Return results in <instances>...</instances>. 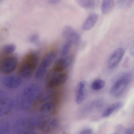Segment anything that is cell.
I'll list each match as a JSON object with an SVG mask.
<instances>
[{"mask_svg":"<svg viewBox=\"0 0 134 134\" xmlns=\"http://www.w3.org/2000/svg\"><path fill=\"white\" fill-rule=\"evenodd\" d=\"M38 58L33 53L26 54L23 59L19 65L18 73L20 77L29 79L32 75L38 65Z\"/></svg>","mask_w":134,"mask_h":134,"instance_id":"1","label":"cell"},{"mask_svg":"<svg viewBox=\"0 0 134 134\" xmlns=\"http://www.w3.org/2000/svg\"><path fill=\"white\" fill-rule=\"evenodd\" d=\"M132 78V74L130 72L123 73L118 76L110 90V94L116 97L121 96L126 90Z\"/></svg>","mask_w":134,"mask_h":134,"instance_id":"2","label":"cell"},{"mask_svg":"<svg viewBox=\"0 0 134 134\" xmlns=\"http://www.w3.org/2000/svg\"><path fill=\"white\" fill-rule=\"evenodd\" d=\"M68 74L63 72H56L52 70L49 74L47 86L49 88H53L59 86L66 81Z\"/></svg>","mask_w":134,"mask_h":134,"instance_id":"3","label":"cell"},{"mask_svg":"<svg viewBox=\"0 0 134 134\" xmlns=\"http://www.w3.org/2000/svg\"><path fill=\"white\" fill-rule=\"evenodd\" d=\"M18 64L17 58L9 56L3 58L0 62V71L8 74L12 73L15 69Z\"/></svg>","mask_w":134,"mask_h":134,"instance_id":"4","label":"cell"},{"mask_svg":"<svg viewBox=\"0 0 134 134\" xmlns=\"http://www.w3.org/2000/svg\"><path fill=\"white\" fill-rule=\"evenodd\" d=\"M62 35L67 41L72 44H77L80 40V36L79 33L74 28L69 25L66 26L64 27Z\"/></svg>","mask_w":134,"mask_h":134,"instance_id":"5","label":"cell"},{"mask_svg":"<svg viewBox=\"0 0 134 134\" xmlns=\"http://www.w3.org/2000/svg\"><path fill=\"white\" fill-rule=\"evenodd\" d=\"M125 53L124 49L119 48L116 49L110 57L108 62V65L110 69L116 67L119 64Z\"/></svg>","mask_w":134,"mask_h":134,"instance_id":"6","label":"cell"},{"mask_svg":"<svg viewBox=\"0 0 134 134\" xmlns=\"http://www.w3.org/2000/svg\"><path fill=\"white\" fill-rule=\"evenodd\" d=\"M87 85V82L84 81L80 82L78 84L75 98L76 102L77 104H81L85 99Z\"/></svg>","mask_w":134,"mask_h":134,"instance_id":"7","label":"cell"},{"mask_svg":"<svg viewBox=\"0 0 134 134\" xmlns=\"http://www.w3.org/2000/svg\"><path fill=\"white\" fill-rule=\"evenodd\" d=\"M22 82L21 77L16 76H7L3 80V83L5 86L12 88L17 87L21 84Z\"/></svg>","mask_w":134,"mask_h":134,"instance_id":"8","label":"cell"},{"mask_svg":"<svg viewBox=\"0 0 134 134\" xmlns=\"http://www.w3.org/2000/svg\"><path fill=\"white\" fill-rule=\"evenodd\" d=\"M14 105V100L11 98H6L0 102V116L8 113Z\"/></svg>","mask_w":134,"mask_h":134,"instance_id":"9","label":"cell"},{"mask_svg":"<svg viewBox=\"0 0 134 134\" xmlns=\"http://www.w3.org/2000/svg\"><path fill=\"white\" fill-rule=\"evenodd\" d=\"M98 18V15L97 14L95 13L90 14L83 24L82 29L85 31H88L91 29L96 24Z\"/></svg>","mask_w":134,"mask_h":134,"instance_id":"10","label":"cell"},{"mask_svg":"<svg viewBox=\"0 0 134 134\" xmlns=\"http://www.w3.org/2000/svg\"><path fill=\"white\" fill-rule=\"evenodd\" d=\"M59 122L58 120L54 118H49L44 121L42 124L40 128L41 130L44 132H49L56 128Z\"/></svg>","mask_w":134,"mask_h":134,"instance_id":"11","label":"cell"},{"mask_svg":"<svg viewBox=\"0 0 134 134\" xmlns=\"http://www.w3.org/2000/svg\"><path fill=\"white\" fill-rule=\"evenodd\" d=\"M69 64V60L63 58H59L55 62L52 70L58 72H62L67 68Z\"/></svg>","mask_w":134,"mask_h":134,"instance_id":"12","label":"cell"},{"mask_svg":"<svg viewBox=\"0 0 134 134\" xmlns=\"http://www.w3.org/2000/svg\"><path fill=\"white\" fill-rule=\"evenodd\" d=\"M56 55L57 53L54 51L49 52L44 57L40 64L47 69L55 59Z\"/></svg>","mask_w":134,"mask_h":134,"instance_id":"13","label":"cell"},{"mask_svg":"<svg viewBox=\"0 0 134 134\" xmlns=\"http://www.w3.org/2000/svg\"><path fill=\"white\" fill-rule=\"evenodd\" d=\"M123 105L122 102H118L111 104L103 112L102 116L104 118L108 117L117 109L121 108Z\"/></svg>","mask_w":134,"mask_h":134,"instance_id":"14","label":"cell"},{"mask_svg":"<svg viewBox=\"0 0 134 134\" xmlns=\"http://www.w3.org/2000/svg\"><path fill=\"white\" fill-rule=\"evenodd\" d=\"M114 5V0H102L100 8L102 14L108 13L112 9Z\"/></svg>","mask_w":134,"mask_h":134,"instance_id":"15","label":"cell"},{"mask_svg":"<svg viewBox=\"0 0 134 134\" xmlns=\"http://www.w3.org/2000/svg\"><path fill=\"white\" fill-rule=\"evenodd\" d=\"M78 4L81 8L86 9H90L95 6V0H76Z\"/></svg>","mask_w":134,"mask_h":134,"instance_id":"16","label":"cell"},{"mask_svg":"<svg viewBox=\"0 0 134 134\" xmlns=\"http://www.w3.org/2000/svg\"><path fill=\"white\" fill-rule=\"evenodd\" d=\"M55 104L53 102H46L41 106L40 108L41 111L45 114H49L52 113L55 109Z\"/></svg>","mask_w":134,"mask_h":134,"instance_id":"17","label":"cell"},{"mask_svg":"<svg viewBox=\"0 0 134 134\" xmlns=\"http://www.w3.org/2000/svg\"><path fill=\"white\" fill-rule=\"evenodd\" d=\"M105 84V82L103 80L98 79L95 80L92 83L91 87L94 90H98L102 88Z\"/></svg>","mask_w":134,"mask_h":134,"instance_id":"18","label":"cell"},{"mask_svg":"<svg viewBox=\"0 0 134 134\" xmlns=\"http://www.w3.org/2000/svg\"><path fill=\"white\" fill-rule=\"evenodd\" d=\"M47 69L40 64L35 74V77L37 79L42 78L46 73Z\"/></svg>","mask_w":134,"mask_h":134,"instance_id":"19","label":"cell"},{"mask_svg":"<svg viewBox=\"0 0 134 134\" xmlns=\"http://www.w3.org/2000/svg\"><path fill=\"white\" fill-rule=\"evenodd\" d=\"M16 49L15 46L13 44H10L4 46L2 48V52L4 55H9L13 53Z\"/></svg>","mask_w":134,"mask_h":134,"instance_id":"20","label":"cell"},{"mask_svg":"<svg viewBox=\"0 0 134 134\" xmlns=\"http://www.w3.org/2000/svg\"><path fill=\"white\" fill-rule=\"evenodd\" d=\"M134 0H118V5L120 8L124 9L131 6Z\"/></svg>","mask_w":134,"mask_h":134,"instance_id":"21","label":"cell"},{"mask_svg":"<svg viewBox=\"0 0 134 134\" xmlns=\"http://www.w3.org/2000/svg\"><path fill=\"white\" fill-rule=\"evenodd\" d=\"M72 44L70 42L67 41L63 45L61 51V54L63 56L66 55L69 52L71 47Z\"/></svg>","mask_w":134,"mask_h":134,"instance_id":"22","label":"cell"},{"mask_svg":"<svg viewBox=\"0 0 134 134\" xmlns=\"http://www.w3.org/2000/svg\"><path fill=\"white\" fill-rule=\"evenodd\" d=\"M9 126L7 123H4L0 125V134L8 133L10 132Z\"/></svg>","mask_w":134,"mask_h":134,"instance_id":"23","label":"cell"},{"mask_svg":"<svg viewBox=\"0 0 134 134\" xmlns=\"http://www.w3.org/2000/svg\"><path fill=\"white\" fill-rule=\"evenodd\" d=\"M30 41L36 45H38L40 44V40L38 36L34 34L32 36L30 39Z\"/></svg>","mask_w":134,"mask_h":134,"instance_id":"24","label":"cell"},{"mask_svg":"<svg viewBox=\"0 0 134 134\" xmlns=\"http://www.w3.org/2000/svg\"><path fill=\"white\" fill-rule=\"evenodd\" d=\"M93 132L92 130L90 129H87L82 131L80 133L82 134H91Z\"/></svg>","mask_w":134,"mask_h":134,"instance_id":"25","label":"cell"},{"mask_svg":"<svg viewBox=\"0 0 134 134\" xmlns=\"http://www.w3.org/2000/svg\"><path fill=\"white\" fill-rule=\"evenodd\" d=\"M7 97L6 93L4 91L0 90V102Z\"/></svg>","mask_w":134,"mask_h":134,"instance_id":"26","label":"cell"},{"mask_svg":"<svg viewBox=\"0 0 134 134\" xmlns=\"http://www.w3.org/2000/svg\"><path fill=\"white\" fill-rule=\"evenodd\" d=\"M125 133L126 134H134V129L131 128L127 129L125 131Z\"/></svg>","mask_w":134,"mask_h":134,"instance_id":"27","label":"cell"},{"mask_svg":"<svg viewBox=\"0 0 134 134\" xmlns=\"http://www.w3.org/2000/svg\"><path fill=\"white\" fill-rule=\"evenodd\" d=\"M60 0H48V1L49 3L51 4H55L59 2Z\"/></svg>","mask_w":134,"mask_h":134,"instance_id":"28","label":"cell"}]
</instances>
